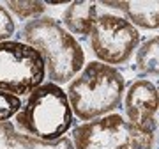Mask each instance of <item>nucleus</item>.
Listing matches in <instances>:
<instances>
[{
  "instance_id": "f257e3e1",
  "label": "nucleus",
  "mask_w": 159,
  "mask_h": 149,
  "mask_svg": "<svg viewBox=\"0 0 159 149\" xmlns=\"http://www.w3.org/2000/svg\"><path fill=\"white\" fill-rule=\"evenodd\" d=\"M18 41L41 53L46 66V78L51 84H69L85 66V52L80 41L51 16H39L21 27Z\"/></svg>"
},
{
  "instance_id": "f03ea898",
  "label": "nucleus",
  "mask_w": 159,
  "mask_h": 149,
  "mask_svg": "<svg viewBox=\"0 0 159 149\" xmlns=\"http://www.w3.org/2000/svg\"><path fill=\"white\" fill-rule=\"evenodd\" d=\"M125 92V78L119 68L99 60L85 62L67 84V101L74 117L81 123L119 112Z\"/></svg>"
},
{
  "instance_id": "7ed1b4c3",
  "label": "nucleus",
  "mask_w": 159,
  "mask_h": 149,
  "mask_svg": "<svg viewBox=\"0 0 159 149\" xmlns=\"http://www.w3.org/2000/svg\"><path fill=\"white\" fill-rule=\"evenodd\" d=\"M12 124L18 132L53 142L67 135L76 123L62 85L44 82L25 96Z\"/></svg>"
},
{
  "instance_id": "20e7f679",
  "label": "nucleus",
  "mask_w": 159,
  "mask_h": 149,
  "mask_svg": "<svg viewBox=\"0 0 159 149\" xmlns=\"http://www.w3.org/2000/svg\"><path fill=\"white\" fill-rule=\"evenodd\" d=\"M74 149H156V135L138 132L119 112L71 128Z\"/></svg>"
},
{
  "instance_id": "39448f33",
  "label": "nucleus",
  "mask_w": 159,
  "mask_h": 149,
  "mask_svg": "<svg viewBox=\"0 0 159 149\" xmlns=\"http://www.w3.org/2000/svg\"><path fill=\"white\" fill-rule=\"evenodd\" d=\"M46 82V66L39 52L18 39L0 43V91L27 96Z\"/></svg>"
},
{
  "instance_id": "423d86ee",
  "label": "nucleus",
  "mask_w": 159,
  "mask_h": 149,
  "mask_svg": "<svg viewBox=\"0 0 159 149\" xmlns=\"http://www.w3.org/2000/svg\"><path fill=\"white\" fill-rule=\"evenodd\" d=\"M87 39L96 60L117 68L133 59L142 36L117 12L101 11Z\"/></svg>"
},
{
  "instance_id": "0eeeda50",
  "label": "nucleus",
  "mask_w": 159,
  "mask_h": 149,
  "mask_svg": "<svg viewBox=\"0 0 159 149\" xmlns=\"http://www.w3.org/2000/svg\"><path fill=\"white\" fill-rule=\"evenodd\" d=\"M124 117L138 132L157 135V108L159 94L156 84L138 78L131 84L122 98Z\"/></svg>"
},
{
  "instance_id": "6e6552de",
  "label": "nucleus",
  "mask_w": 159,
  "mask_h": 149,
  "mask_svg": "<svg viewBox=\"0 0 159 149\" xmlns=\"http://www.w3.org/2000/svg\"><path fill=\"white\" fill-rule=\"evenodd\" d=\"M101 4L94 0H76L71 2L62 12V20H58L60 25L74 37H89L92 27L96 23Z\"/></svg>"
},
{
  "instance_id": "1a4fd4ad",
  "label": "nucleus",
  "mask_w": 159,
  "mask_h": 149,
  "mask_svg": "<svg viewBox=\"0 0 159 149\" xmlns=\"http://www.w3.org/2000/svg\"><path fill=\"white\" fill-rule=\"evenodd\" d=\"M101 7H113L119 11V16H122L125 22H129L134 29L145 30H157L159 27V4L157 0L148 2H138V0H127V2H99Z\"/></svg>"
},
{
  "instance_id": "9d476101",
  "label": "nucleus",
  "mask_w": 159,
  "mask_h": 149,
  "mask_svg": "<svg viewBox=\"0 0 159 149\" xmlns=\"http://www.w3.org/2000/svg\"><path fill=\"white\" fill-rule=\"evenodd\" d=\"M0 149H74V146L67 135L53 142H46L37 137L18 132L12 121H6L0 123Z\"/></svg>"
},
{
  "instance_id": "9b49d317",
  "label": "nucleus",
  "mask_w": 159,
  "mask_h": 149,
  "mask_svg": "<svg viewBox=\"0 0 159 149\" xmlns=\"http://www.w3.org/2000/svg\"><path fill=\"white\" fill-rule=\"evenodd\" d=\"M134 57V71L138 78L148 80V78H157V66H159V39L157 36H152L148 39L142 41L138 48L133 53Z\"/></svg>"
},
{
  "instance_id": "f8f14e48",
  "label": "nucleus",
  "mask_w": 159,
  "mask_h": 149,
  "mask_svg": "<svg viewBox=\"0 0 159 149\" xmlns=\"http://www.w3.org/2000/svg\"><path fill=\"white\" fill-rule=\"evenodd\" d=\"M2 6L11 12V16L14 14L20 20H27V22L35 20V18H39V16H44L46 9H48L46 2H39V0H27V2H23V0H20V2L7 0Z\"/></svg>"
},
{
  "instance_id": "ddd939ff",
  "label": "nucleus",
  "mask_w": 159,
  "mask_h": 149,
  "mask_svg": "<svg viewBox=\"0 0 159 149\" xmlns=\"http://www.w3.org/2000/svg\"><path fill=\"white\" fill-rule=\"evenodd\" d=\"M23 105V99L20 96H14L11 92L0 91V123L12 121L14 115L20 112Z\"/></svg>"
},
{
  "instance_id": "4468645a",
  "label": "nucleus",
  "mask_w": 159,
  "mask_h": 149,
  "mask_svg": "<svg viewBox=\"0 0 159 149\" xmlns=\"http://www.w3.org/2000/svg\"><path fill=\"white\" fill-rule=\"evenodd\" d=\"M16 32V22L11 16V12L0 4V43L11 39Z\"/></svg>"
}]
</instances>
